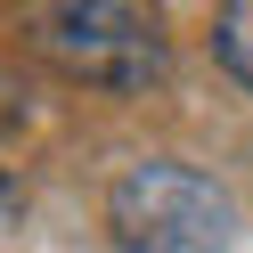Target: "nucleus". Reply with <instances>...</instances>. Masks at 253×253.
I'll use <instances>...</instances> for the list:
<instances>
[{
  "label": "nucleus",
  "mask_w": 253,
  "mask_h": 253,
  "mask_svg": "<svg viewBox=\"0 0 253 253\" xmlns=\"http://www.w3.org/2000/svg\"><path fill=\"white\" fill-rule=\"evenodd\" d=\"M106 229L123 253H220L237 237V204L196 164H131L106 188Z\"/></svg>",
  "instance_id": "obj_1"
},
{
  "label": "nucleus",
  "mask_w": 253,
  "mask_h": 253,
  "mask_svg": "<svg viewBox=\"0 0 253 253\" xmlns=\"http://www.w3.org/2000/svg\"><path fill=\"white\" fill-rule=\"evenodd\" d=\"M33 41L49 66H66L74 82L98 90H147L164 74V25L147 8H123V0H66V8H41Z\"/></svg>",
  "instance_id": "obj_2"
},
{
  "label": "nucleus",
  "mask_w": 253,
  "mask_h": 253,
  "mask_svg": "<svg viewBox=\"0 0 253 253\" xmlns=\"http://www.w3.org/2000/svg\"><path fill=\"white\" fill-rule=\"evenodd\" d=\"M212 49H220V66L253 90V0H229V8L212 17Z\"/></svg>",
  "instance_id": "obj_3"
}]
</instances>
